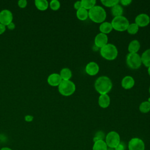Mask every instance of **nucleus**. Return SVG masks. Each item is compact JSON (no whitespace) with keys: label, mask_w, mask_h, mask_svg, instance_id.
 I'll list each match as a JSON object with an SVG mask.
<instances>
[{"label":"nucleus","mask_w":150,"mask_h":150,"mask_svg":"<svg viewBox=\"0 0 150 150\" xmlns=\"http://www.w3.org/2000/svg\"><path fill=\"white\" fill-rule=\"evenodd\" d=\"M125 148V145L123 142H120V144L115 148V150H124Z\"/></svg>","instance_id":"obj_31"},{"label":"nucleus","mask_w":150,"mask_h":150,"mask_svg":"<svg viewBox=\"0 0 150 150\" xmlns=\"http://www.w3.org/2000/svg\"><path fill=\"white\" fill-rule=\"evenodd\" d=\"M105 143L110 148H115L120 142V137L115 131L109 132L105 137Z\"/></svg>","instance_id":"obj_7"},{"label":"nucleus","mask_w":150,"mask_h":150,"mask_svg":"<svg viewBox=\"0 0 150 150\" xmlns=\"http://www.w3.org/2000/svg\"><path fill=\"white\" fill-rule=\"evenodd\" d=\"M135 23L139 27L146 26L150 23V17L146 13H140L135 17Z\"/></svg>","instance_id":"obj_10"},{"label":"nucleus","mask_w":150,"mask_h":150,"mask_svg":"<svg viewBox=\"0 0 150 150\" xmlns=\"http://www.w3.org/2000/svg\"><path fill=\"white\" fill-rule=\"evenodd\" d=\"M123 12H124L123 8L119 4L112 7L111 9V13L112 15L114 16V18L122 16Z\"/></svg>","instance_id":"obj_21"},{"label":"nucleus","mask_w":150,"mask_h":150,"mask_svg":"<svg viewBox=\"0 0 150 150\" xmlns=\"http://www.w3.org/2000/svg\"><path fill=\"white\" fill-rule=\"evenodd\" d=\"M108 36L107 35L99 33L94 38V45L98 48H101L108 43Z\"/></svg>","instance_id":"obj_11"},{"label":"nucleus","mask_w":150,"mask_h":150,"mask_svg":"<svg viewBox=\"0 0 150 150\" xmlns=\"http://www.w3.org/2000/svg\"><path fill=\"white\" fill-rule=\"evenodd\" d=\"M135 84L134 79L131 76H125L121 80V86L125 90L132 88Z\"/></svg>","instance_id":"obj_14"},{"label":"nucleus","mask_w":150,"mask_h":150,"mask_svg":"<svg viewBox=\"0 0 150 150\" xmlns=\"http://www.w3.org/2000/svg\"><path fill=\"white\" fill-rule=\"evenodd\" d=\"M111 23L112 26V29L118 32H124L127 30L129 24L128 19L124 16L114 17Z\"/></svg>","instance_id":"obj_5"},{"label":"nucleus","mask_w":150,"mask_h":150,"mask_svg":"<svg viewBox=\"0 0 150 150\" xmlns=\"http://www.w3.org/2000/svg\"><path fill=\"white\" fill-rule=\"evenodd\" d=\"M81 2L82 8L87 9V11L91 9L96 4V0H81Z\"/></svg>","instance_id":"obj_24"},{"label":"nucleus","mask_w":150,"mask_h":150,"mask_svg":"<svg viewBox=\"0 0 150 150\" xmlns=\"http://www.w3.org/2000/svg\"><path fill=\"white\" fill-rule=\"evenodd\" d=\"M141 47V45L138 40H131L128 46V50L130 53H137Z\"/></svg>","instance_id":"obj_16"},{"label":"nucleus","mask_w":150,"mask_h":150,"mask_svg":"<svg viewBox=\"0 0 150 150\" xmlns=\"http://www.w3.org/2000/svg\"><path fill=\"white\" fill-rule=\"evenodd\" d=\"M0 150H12V149L9 147H3Z\"/></svg>","instance_id":"obj_37"},{"label":"nucleus","mask_w":150,"mask_h":150,"mask_svg":"<svg viewBox=\"0 0 150 150\" xmlns=\"http://www.w3.org/2000/svg\"><path fill=\"white\" fill-rule=\"evenodd\" d=\"M74 8L76 10H78L79 9L82 8L81 1H77L75 2L74 4Z\"/></svg>","instance_id":"obj_33"},{"label":"nucleus","mask_w":150,"mask_h":150,"mask_svg":"<svg viewBox=\"0 0 150 150\" xmlns=\"http://www.w3.org/2000/svg\"><path fill=\"white\" fill-rule=\"evenodd\" d=\"M100 70L98 64L95 62H90L88 63L85 67L86 73L91 76L96 75Z\"/></svg>","instance_id":"obj_12"},{"label":"nucleus","mask_w":150,"mask_h":150,"mask_svg":"<svg viewBox=\"0 0 150 150\" xmlns=\"http://www.w3.org/2000/svg\"><path fill=\"white\" fill-rule=\"evenodd\" d=\"M6 26H7L8 28L9 29H10V30H13V29H14L15 28V25L14 23H13V22L10 23H9V25H8Z\"/></svg>","instance_id":"obj_36"},{"label":"nucleus","mask_w":150,"mask_h":150,"mask_svg":"<svg viewBox=\"0 0 150 150\" xmlns=\"http://www.w3.org/2000/svg\"><path fill=\"white\" fill-rule=\"evenodd\" d=\"M107 145L104 140H100L94 142L93 150H107Z\"/></svg>","instance_id":"obj_22"},{"label":"nucleus","mask_w":150,"mask_h":150,"mask_svg":"<svg viewBox=\"0 0 150 150\" xmlns=\"http://www.w3.org/2000/svg\"><path fill=\"white\" fill-rule=\"evenodd\" d=\"M100 53L104 59L107 60H113L118 56V49L114 45L107 43L100 49Z\"/></svg>","instance_id":"obj_3"},{"label":"nucleus","mask_w":150,"mask_h":150,"mask_svg":"<svg viewBox=\"0 0 150 150\" xmlns=\"http://www.w3.org/2000/svg\"><path fill=\"white\" fill-rule=\"evenodd\" d=\"M98 103L99 106L103 108H107L110 104V97L107 94L100 95L98 100Z\"/></svg>","instance_id":"obj_15"},{"label":"nucleus","mask_w":150,"mask_h":150,"mask_svg":"<svg viewBox=\"0 0 150 150\" xmlns=\"http://www.w3.org/2000/svg\"><path fill=\"white\" fill-rule=\"evenodd\" d=\"M139 110L142 113H148L150 111V103L148 101L142 102L139 106Z\"/></svg>","instance_id":"obj_25"},{"label":"nucleus","mask_w":150,"mask_h":150,"mask_svg":"<svg viewBox=\"0 0 150 150\" xmlns=\"http://www.w3.org/2000/svg\"><path fill=\"white\" fill-rule=\"evenodd\" d=\"M139 30V26L135 23H129L127 29V32L130 35H135Z\"/></svg>","instance_id":"obj_26"},{"label":"nucleus","mask_w":150,"mask_h":150,"mask_svg":"<svg viewBox=\"0 0 150 150\" xmlns=\"http://www.w3.org/2000/svg\"><path fill=\"white\" fill-rule=\"evenodd\" d=\"M47 81L50 86L56 87L60 84L62 81V79L59 74L52 73L48 76Z\"/></svg>","instance_id":"obj_13"},{"label":"nucleus","mask_w":150,"mask_h":150,"mask_svg":"<svg viewBox=\"0 0 150 150\" xmlns=\"http://www.w3.org/2000/svg\"><path fill=\"white\" fill-rule=\"evenodd\" d=\"M88 18L95 23H101L104 22L107 17L105 10L100 5H95L88 11Z\"/></svg>","instance_id":"obj_2"},{"label":"nucleus","mask_w":150,"mask_h":150,"mask_svg":"<svg viewBox=\"0 0 150 150\" xmlns=\"http://www.w3.org/2000/svg\"><path fill=\"white\" fill-rule=\"evenodd\" d=\"M6 30V27L0 23V35L2 34Z\"/></svg>","instance_id":"obj_35"},{"label":"nucleus","mask_w":150,"mask_h":150,"mask_svg":"<svg viewBox=\"0 0 150 150\" xmlns=\"http://www.w3.org/2000/svg\"><path fill=\"white\" fill-rule=\"evenodd\" d=\"M50 8L53 11L58 10L60 7V3L57 0H52L50 2L49 5Z\"/></svg>","instance_id":"obj_28"},{"label":"nucleus","mask_w":150,"mask_h":150,"mask_svg":"<svg viewBox=\"0 0 150 150\" xmlns=\"http://www.w3.org/2000/svg\"><path fill=\"white\" fill-rule=\"evenodd\" d=\"M142 64L145 67H148L150 66V49L145 50L141 56Z\"/></svg>","instance_id":"obj_18"},{"label":"nucleus","mask_w":150,"mask_h":150,"mask_svg":"<svg viewBox=\"0 0 150 150\" xmlns=\"http://www.w3.org/2000/svg\"><path fill=\"white\" fill-rule=\"evenodd\" d=\"M112 26L111 22H103L99 26V30L100 33L107 35L112 30Z\"/></svg>","instance_id":"obj_17"},{"label":"nucleus","mask_w":150,"mask_h":150,"mask_svg":"<svg viewBox=\"0 0 150 150\" xmlns=\"http://www.w3.org/2000/svg\"><path fill=\"white\" fill-rule=\"evenodd\" d=\"M60 76L62 80H70L72 77L71 70L67 67L63 68L60 72Z\"/></svg>","instance_id":"obj_20"},{"label":"nucleus","mask_w":150,"mask_h":150,"mask_svg":"<svg viewBox=\"0 0 150 150\" xmlns=\"http://www.w3.org/2000/svg\"><path fill=\"white\" fill-rule=\"evenodd\" d=\"M18 6L20 8H25L27 5V1H26V0H19L18 2Z\"/></svg>","instance_id":"obj_30"},{"label":"nucleus","mask_w":150,"mask_h":150,"mask_svg":"<svg viewBox=\"0 0 150 150\" xmlns=\"http://www.w3.org/2000/svg\"><path fill=\"white\" fill-rule=\"evenodd\" d=\"M148 101L150 103V97H149V98H148Z\"/></svg>","instance_id":"obj_39"},{"label":"nucleus","mask_w":150,"mask_h":150,"mask_svg":"<svg viewBox=\"0 0 150 150\" xmlns=\"http://www.w3.org/2000/svg\"><path fill=\"white\" fill-rule=\"evenodd\" d=\"M126 63L127 66L131 69H138L142 65L141 56L138 53H129L126 56Z\"/></svg>","instance_id":"obj_6"},{"label":"nucleus","mask_w":150,"mask_h":150,"mask_svg":"<svg viewBox=\"0 0 150 150\" xmlns=\"http://www.w3.org/2000/svg\"><path fill=\"white\" fill-rule=\"evenodd\" d=\"M35 4L40 11H45L49 6V3L46 0H35Z\"/></svg>","instance_id":"obj_23"},{"label":"nucleus","mask_w":150,"mask_h":150,"mask_svg":"<svg viewBox=\"0 0 150 150\" xmlns=\"http://www.w3.org/2000/svg\"><path fill=\"white\" fill-rule=\"evenodd\" d=\"M129 150H145L144 141L138 138H133L128 142Z\"/></svg>","instance_id":"obj_8"},{"label":"nucleus","mask_w":150,"mask_h":150,"mask_svg":"<svg viewBox=\"0 0 150 150\" xmlns=\"http://www.w3.org/2000/svg\"><path fill=\"white\" fill-rule=\"evenodd\" d=\"M131 2H132L131 0H121L120 1L119 3H120L123 6H128L130 5Z\"/></svg>","instance_id":"obj_32"},{"label":"nucleus","mask_w":150,"mask_h":150,"mask_svg":"<svg viewBox=\"0 0 150 150\" xmlns=\"http://www.w3.org/2000/svg\"><path fill=\"white\" fill-rule=\"evenodd\" d=\"M104 137H105V135H104V132L102 131H98L96 134V135L93 138V141H94V142H96L97 141L103 140Z\"/></svg>","instance_id":"obj_29"},{"label":"nucleus","mask_w":150,"mask_h":150,"mask_svg":"<svg viewBox=\"0 0 150 150\" xmlns=\"http://www.w3.org/2000/svg\"><path fill=\"white\" fill-rule=\"evenodd\" d=\"M148 73L149 75V76H150V66L148 67Z\"/></svg>","instance_id":"obj_38"},{"label":"nucleus","mask_w":150,"mask_h":150,"mask_svg":"<svg viewBox=\"0 0 150 150\" xmlns=\"http://www.w3.org/2000/svg\"><path fill=\"white\" fill-rule=\"evenodd\" d=\"M76 16L78 19L81 21H86L88 18V11L83 8H81L77 10Z\"/></svg>","instance_id":"obj_19"},{"label":"nucleus","mask_w":150,"mask_h":150,"mask_svg":"<svg viewBox=\"0 0 150 150\" xmlns=\"http://www.w3.org/2000/svg\"><path fill=\"white\" fill-rule=\"evenodd\" d=\"M101 3L105 6L108 8H112L114 6L119 4V0H101Z\"/></svg>","instance_id":"obj_27"},{"label":"nucleus","mask_w":150,"mask_h":150,"mask_svg":"<svg viewBox=\"0 0 150 150\" xmlns=\"http://www.w3.org/2000/svg\"><path fill=\"white\" fill-rule=\"evenodd\" d=\"M58 90L62 96H70L75 92L76 85L71 80H62L58 86Z\"/></svg>","instance_id":"obj_4"},{"label":"nucleus","mask_w":150,"mask_h":150,"mask_svg":"<svg viewBox=\"0 0 150 150\" xmlns=\"http://www.w3.org/2000/svg\"><path fill=\"white\" fill-rule=\"evenodd\" d=\"M33 119V117L30 115H27L25 117V120L27 122H31Z\"/></svg>","instance_id":"obj_34"},{"label":"nucleus","mask_w":150,"mask_h":150,"mask_svg":"<svg viewBox=\"0 0 150 150\" xmlns=\"http://www.w3.org/2000/svg\"><path fill=\"white\" fill-rule=\"evenodd\" d=\"M149 94H150V86H149Z\"/></svg>","instance_id":"obj_40"},{"label":"nucleus","mask_w":150,"mask_h":150,"mask_svg":"<svg viewBox=\"0 0 150 150\" xmlns=\"http://www.w3.org/2000/svg\"><path fill=\"white\" fill-rule=\"evenodd\" d=\"M13 15L8 9H3L0 12V23L4 26H7L12 22Z\"/></svg>","instance_id":"obj_9"},{"label":"nucleus","mask_w":150,"mask_h":150,"mask_svg":"<svg viewBox=\"0 0 150 150\" xmlns=\"http://www.w3.org/2000/svg\"><path fill=\"white\" fill-rule=\"evenodd\" d=\"M112 87L111 80L107 76H101L98 77L94 83L95 90L101 95L108 94Z\"/></svg>","instance_id":"obj_1"}]
</instances>
